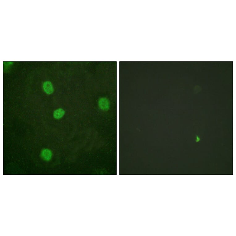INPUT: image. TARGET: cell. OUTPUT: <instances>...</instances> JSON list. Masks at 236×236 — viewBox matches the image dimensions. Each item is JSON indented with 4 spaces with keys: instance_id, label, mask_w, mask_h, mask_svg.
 <instances>
[{
    "instance_id": "obj_2",
    "label": "cell",
    "mask_w": 236,
    "mask_h": 236,
    "mask_svg": "<svg viewBox=\"0 0 236 236\" xmlns=\"http://www.w3.org/2000/svg\"><path fill=\"white\" fill-rule=\"evenodd\" d=\"M43 88L45 92L48 95L52 94L54 91L53 85L49 81H46L44 83Z\"/></svg>"
},
{
    "instance_id": "obj_3",
    "label": "cell",
    "mask_w": 236,
    "mask_h": 236,
    "mask_svg": "<svg viewBox=\"0 0 236 236\" xmlns=\"http://www.w3.org/2000/svg\"><path fill=\"white\" fill-rule=\"evenodd\" d=\"M41 157L44 160L50 161L52 157V152L49 149H44L41 152Z\"/></svg>"
},
{
    "instance_id": "obj_1",
    "label": "cell",
    "mask_w": 236,
    "mask_h": 236,
    "mask_svg": "<svg viewBox=\"0 0 236 236\" xmlns=\"http://www.w3.org/2000/svg\"><path fill=\"white\" fill-rule=\"evenodd\" d=\"M98 104L99 108L103 111H107L109 109L110 102L106 98H100L99 100Z\"/></svg>"
},
{
    "instance_id": "obj_4",
    "label": "cell",
    "mask_w": 236,
    "mask_h": 236,
    "mask_svg": "<svg viewBox=\"0 0 236 236\" xmlns=\"http://www.w3.org/2000/svg\"><path fill=\"white\" fill-rule=\"evenodd\" d=\"M65 111L62 108H59L55 110L53 113V117L56 119L61 118L65 115Z\"/></svg>"
}]
</instances>
